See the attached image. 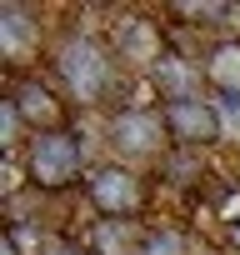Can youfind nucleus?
Instances as JSON below:
<instances>
[{"mask_svg": "<svg viewBox=\"0 0 240 255\" xmlns=\"http://www.w3.org/2000/svg\"><path fill=\"white\" fill-rule=\"evenodd\" d=\"M230 245H235V250H240V215H235V220H230Z\"/></svg>", "mask_w": 240, "mask_h": 255, "instance_id": "obj_12", "label": "nucleus"}, {"mask_svg": "<svg viewBox=\"0 0 240 255\" xmlns=\"http://www.w3.org/2000/svg\"><path fill=\"white\" fill-rule=\"evenodd\" d=\"M165 170H170V175H175V180H170V185H195V180H200V170H205V165H200V150H180V155H175V160H165Z\"/></svg>", "mask_w": 240, "mask_h": 255, "instance_id": "obj_11", "label": "nucleus"}, {"mask_svg": "<svg viewBox=\"0 0 240 255\" xmlns=\"http://www.w3.org/2000/svg\"><path fill=\"white\" fill-rule=\"evenodd\" d=\"M35 50H40V20L25 5H0V55L10 65H20Z\"/></svg>", "mask_w": 240, "mask_h": 255, "instance_id": "obj_8", "label": "nucleus"}, {"mask_svg": "<svg viewBox=\"0 0 240 255\" xmlns=\"http://www.w3.org/2000/svg\"><path fill=\"white\" fill-rule=\"evenodd\" d=\"M15 110H20V120L30 125V135H45V130H65V105H60V95L45 85V80H20L10 95H5Z\"/></svg>", "mask_w": 240, "mask_h": 255, "instance_id": "obj_7", "label": "nucleus"}, {"mask_svg": "<svg viewBox=\"0 0 240 255\" xmlns=\"http://www.w3.org/2000/svg\"><path fill=\"white\" fill-rule=\"evenodd\" d=\"M165 145H170V130H165L160 105H125L110 115V150L120 160H150Z\"/></svg>", "mask_w": 240, "mask_h": 255, "instance_id": "obj_5", "label": "nucleus"}, {"mask_svg": "<svg viewBox=\"0 0 240 255\" xmlns=\"http://www.w3.org/2000/svg\"><path fill=\"white\" fill-rule=\"evenodd\" d=\"M55 75L65 85V95L75 105H105L115 95V85L125 80L115 50L95 35H70L60 50H55Z\"/></svg>", "mask_w": 240, "mask_h": 255, "instance_id": "obj_1", "label": "nucleus"}, {"mask_svg": "<svg viewBox=\"0 0 240 255\" xmlns=\"http://www.w3.org/2000/svg\"><path fill=\"white\" fill-rule=\"evenodd\" d=\"M85 170V140L70 130H45V135H30L25 140V175L35 190L55 195V190H70Z\"/></svg>", "mask_w": 240, "mask_h": 255, "instance_id": "obj_2", "label": "nucleus"}, {"mask_svg": "<svg viewBox=\"0 0 240 255\" xmlns=\"http://www.w3.org/2000/svg\"><path fill=\"white\" fill-rule=\"evenodd\" d=\"M205 80H210L220 95L240 100V40H220V45L205 55Z\"/></svg>", "mask_w": 240, "mask_h": 255, "instance_id": "obj_9", "label": "nucleus"}, {"mask_svg": "<svg viewBox=\"0 0 240 255\" xmlns=\"http://www.w3.org/2000/svg\"><path fill=\"white\" fill-rule=\"evenodd\" d=\"M45 255H90V250H70V245H60V250H45Z\"/></svg>", "mask_w": 240, "mask_h": 255, "instance_id": "obj_13", "label": "nucleus"}, {"mask_svg": "<svg viewBox=\"0 0 240 255\" xmlns=\"http://www.w3.org/2000/svg\"><path fill=\"white\" fill-rule=\"evenodd\" d=\"M135 255H190V240H185L180 230H170V225H165V230H150V235L140 240V250H135Z\"/></svg>", "mask_w": 240, "mask_h": 255, "instance_id": "obj_10", "label": "nucleus"}, {"mask_svg": "<svg viewBox=\"0 0 240 255\" xmlns=\"http://www.w3.org/2000/svg\"><path fill=\"white\" fill-rule=\"evenodd\" d=\"M165 130L175 150H210L215 140H225V115L210 95H185V100H160Z\"/></svg>", "mask_w": 240, "mask_h": 255, "instance_id": "obj_3", "label": "nucleus"}, {"mask_svg": "<svg viewBox=\"0 0 240 255\" xmlns=\"http://www.w3.org/2000/svg\"><path fill=\"white\" fill-rule=\"evenodd\" d=\"M110 50H115V60H120V70H150L155 75V65L170 55L165 50V35H160V20H150V15H120L115 25H110Z\"/></svg>", "mask_w": 240, "mask_h": 255, "instance_id": "obj_6", "label": "nucleus"}, {"mask_svg": "<svg viewBox=\"0 0 240 255\" xmlns=\"http://www.w3.org/2000/svg\"><path fill=\"white\" fill-rule=\"evenodd\" d=\"M85 195L105 220H130L145 210V180L125 165V160H105L85 175Z\"/></svg>", "mask_w": 240, "mask_h": 255, "instance_id": "obj_4", "label": "nucleus"}]
</instances>
